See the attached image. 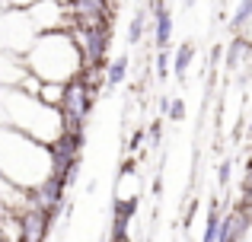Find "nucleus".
Returning a JSON list of instances; mask_svg holds the SVG:
<instances>
[{"instance_id":"1","label":"nucleus","mask_w":252,"mask_h":242,"mask_svg":"<svg viewBox=\"0 0 252 242\" xmlns=\"http://www.w3.org/2000/svg\"><path fill=\"white\" fill-rule=\"evenodd\" d=\"M23 64H26V70L42 77L45 83H70L86 67L83 51H80V45H77L70 29L42 32L29 45V51L23 54Z\"/></svg>"},{"instance_id":"2","label":"nucleus","mask_w":252,"mask_h":242,"mask_svg":"<svg viewBox=\"0 0 252 242\" xmlns=\"http://www.w3.org/2000/svg\"><path fill=\"white\" fill-rule=\"evenodd\" d=\"M0 175L19 188H38L51 175V153L45 143L26 137L23 131L0 124Z\"/></svg>"},{"instance_id":"3","label":"nucleus","mask_w":252,"mask_h":242,"mask_svg":"<svg viewBox=\"0 0 252 242\" xmlns=\"http://www.w3.org/2000/svg\"><path fill=\"white\" fill-rule=\"evenodd\" d=\"M0 118H3V124L23 131L26 137L45 143V147H48V143H55L58 137L64 134L61 108L45 106L42 99L26 96L23 89H16V86L0 93Z\"/></svg>"},{"instance_id":"4","label":"nucleus","mask_w":252,"mask_h":242,"mask_svg":"<svg viewBox=\"0 0 252 242\" xmlns=\"http://www.w3.org/2000/svg\"><path fill=\"white\" fill-rule=\"evenodd\" d=\"M93 106H96V89L86 86L83 80H70L67 89H64V99H61L64 131H83Z\"/></svg>"},{"instance_id":"5","label":"nucleus","mask_w":252,"mask_h":242,"mask_svg":"<svg viewBox=\"0 0 252 242\" xmlns=\"http://www.w3.org/2000/svg\"><path fill=\"white\" fill-rule=\"evenodd\" d=\"M29 19L35 23L38 32H58V29H70L67 19V6L58 3V0H38L35 6H29Z\"/></svg>"},{"instance_id":"6","label":"nucleus","mask_w":252,"mask_h":242,"mask_svg":"<svg viewBox=\"0 0 252 242\" xmlns=\"http://www.w3.org/2000/svg\"><path fill=\"white\" fill-rule=\"evenodd\" d=\"M70 23L77 29H96V26H109V6L105 0H74L67 6Z\"/></svg>"},{"instance_id":"7","label":"nucleus","mask_w":252,"mask_h":242,"mask_svg":"<svg viewBox=\"0 0 252 242\" xmlns=\"http://www.w3.org/2000/svg\"><path fill=\"white\" fill-rule=\"evenodd\" d=\"M249 230H252V207L249 204H236L233 211L223 214L217 242H246Z\"/></svg>"},{"instance_id":"8","label":"nucleus","mask_w":252,"mask_h":242,"mask_svg":"<svg viewBox=\"0 0 252 242\" xmlns=\"http://www.w3.org/2000/svg\"><path fill=\"white\" fill-rule=\"evenodd\" d=\"M19 223H23V242H45L55 220L45 207H26L19 214Z\"/></svg>"},{"instance_id":"9","label":"nucleus","mask_w":252,"mask_h":242,"mask_svg":"<svg viewBox=\"0 0 252 242\" xmlns=\"http://www.w3.org/2000/svg\"><path fill=\"white\" fill-rule=\"evenodd\" d=\"M150 16H154V45L157 51H166L172 45V13L166 0H150Z\"/></svg>"},{"instance_id":"10","label":"nucleus","mask_w":252,"mask_h":242,"mask_svg":"<svg viewBox=\"0 0 252 242\" xmlns=\"http://www.w3.org/2000/svg\"><path fill=\"white\" fill-rule=\"evenodd\" d=\"M249 61H252V42L246 35L230 38L227 51H223V67L227 70H249Z\"/></svg>"},{"instance_id":"11","label":"nucleus","mask_w":252,"mask_h":242,"mask_svg":"<svg viewBox=\"0 0 252 242\" xmlns=\"http://www.w3.org/2000/svg\"><path fill=\"white\" fill-rule=\"evenodd\" d=\"M220 223H223L220 201L211 198V201H208V214H204V233H201V242H217V236H220Z\"/></svg>"},{"instance_id":"12","label":"nucleus","mask_w":252,"mask_h":242,"mask_svg":"<svg viewBox=\"0 0 252 242\" xmlns=\"http://www.w3.org/2000/svg\"><path fill=\"white\" fill-rule=\"evenodd\" d=\"M191 61H195V42H182L176 48V54H172V74H176L179 80H185Z\"/></svg>"},{"instance_id":"13","label":"nucleus","mask_w":252,"mask_h":242,"mask_svg":"<svg viewBox=\"0 0 252 242\" xmlns=\"http://www.w3.org/2000/svg\"><path fill=\"white\" fill-rule=\"evenodd\" d=\"M141 207V198L137 194H128V198H115L112 201V220H122V223H131Z\"/></svg>"},{"instance_id":"14","label":"nucleus","mask_w":252,"mask_h":242,"mask_svg":"<svg viewBox=\"0 0 252 242\" xmlns=\"http://www.w3.org/2000/svg\"><path fill=\"white\" fill-rule=\"evenodd\" d=\"M147 16H150V10H134V16H131V23H128V45H141V38H144V29H147Z\"/></svg>"},{"instance_id":"15","label":"nucleus","mask_w":252,"mask_h":242,"mask_svg":"<svg viewBox=\"0 0 252 242\" xmlns=\"http://www.w3.org/2000/svg\"><path fill=\"white\" fill-rule=\"evenodd\" d=\"M125 77H128V54L115 57V61L105 67V83H109V86H122Z\"/></svg>"},{"instance_id":"16","label":"nucleus","mask_w":252,"mask_h":242,"mask_svg":"<svg viewBox=\"0 0 252 242\" xmlns=\"http://www.w3.org/2000/svg\"><path fill=\"white\" fill-rule=\"evenodd\" d=\"M64 89H67V83H42V93H38V99H42L45 106H51V108H61Z\"/></svg>"},{"instance_id":"17","label":"nucleus","mask_w":252,"mask_h":242,"mask_svg":"<svg viewBox=\"0 0 252 242\" xmlns=\"http://www.w3.org/2000/svg\"><path fill=\"white\" fill-rule=\"evenodd\" d=\"M252 19V0H236V10L230 16V29H246V23Z\"/></svg>"},{"instance_id":"18","label":"nucleus","mask_w":252,"mask_h":242,"mask_svg":"<svg viewBox=\"0 0 252 242\" xmlns=\"http://www.w3.org/2000/svg\"><path fill=\"white\" fill-rule=\"evenodd\" d=\"M128 226H131V223L112 220V226H109V242H131V236H128Z\"/></svg>"},{"instance_id":"19","label":"nucleus","mask_w":252,"mask_h":242,"mask_svg":"<svg viewBox=\"0 0 252 242\" xmlns=\"http://www.w3.org/2000/svg\"><path fill=\"white\" fill-rule=\"evenodd\" d=\"M169 74H172V54H169V48H166V51H160V54H157V77H160V80H166Z\"/></svg>"},{"instance_id":"20","label":"nucleus","mask_w":252,"mask_h":242,"mask_svg":"<svg viewBox=\"0 0 252 242\" xmlns=\"http://www.w3.org/2000/svg\"><path fill=\"white\" fill-rule=\"evenodd\" d=\"M137 172V160L134 156H125L122 162H118V175H115V182H125L128 175H134Z\"/></svg>"},{"instance_id":"21","label":"nucleus","mask_w":252,"mask_h":242,"mask_svg":"<svg viewBox=\"0 0 252 242\" xmlns=\"http://www.w3.org/2000/svg\"><path fill=\"white\" fill-rule=\"evenodd\" d=\"M160 140H163V121H154L147 128V147L157 150V147H160Z\"/></svg>"},{"instance_id":"22","label":"nucleus","mask_w":252,"mask_h":242,"mask_svg":"<svg viewBox=\"0 0 252 242\" xmlns=\"http://www.w3.org/2000/svg\"><path fill=\"white\" fill-rule=\"evenodd\" d=\"M166 121H185V102L182 99H172L169 102V112H166Z\"/></svg>"},{"instance_id":"23","label":"nucleus","mask_w":252,"mask_h":242,"mask_svg":"<svg viewBox=\"0 0 252 242\" xmlns=\"http://www.w3.org/2000/svg\"><path fill=\"white\" fill-rule=\"evenodd\" d=\"M230 175H233V162L223 160V162H220V169H217V185L227 188V185H230Z\"/></svg>"},{"instance_id":"24","label":"nucleus","mask_w":252,"mask_h":242,"mask_svg":"<svg viewBox=\"0 0 252 242\" xmlns=\"http://www.w3.org/2000/svg\"><path fill=\"white\" fill-rule=\"evenodd\" d=\"M6 3H10L13 10H29V6H35L38 0H6Z\"/></svg>"},{"instance_id":"25","label":"nucleus","mask_w":252,"mask_h":242,"mask_svg":"<svg viewBox=\"0 0 252 242\" xmlns=\"http://www.w3.org/2000/svg\"><path fill=\"white\" fill-rule=\"evenodd\" d=\"M144 137H147V131H134V134H131V147L128 150H137L144 143Z\"/></svg>"},{"instance_id":"26","label":"nucleus","mask_w":252,"mask_h":242,"mask_svg":"<svg viewBox=\"0 0 252 242\" xmlns=\"http://www.w3.org/2000/svg\"><path fill=\"white\" fill-rule=\"evenodd\" d=\"M163 194V179H154V198H160Z\"/></svg>"},{"instance_id":"27","label":"nucleus","mask_w":252,"mask_h":242,"mask_svg":"<svg viewBox=\"0 0 252 242\" xmlns=\"http://www.w3.org/2000/svg\"><path fill=\"white\" fill-rule=\"evenodd\" d=\"M220 54H223V48H220V45H214V48H211V61H220Z\"/></svg>"}]
</instances>
